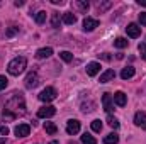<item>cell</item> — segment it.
<instances>
[{"label": "cell", "mask_w": 146, "mask_h": 144, "mask_svg": "<svg viewBox=\"0 0 146 144\" xmlns=\"http://www.w3.org/2000/svg\"><path fill=\"white\" fill-rule=\"evenodd\" d=\"M24 112H26V104H24L22 93H12V97L5 104L3 117L5 119H15L19 114H24Z\"/></svg>", "instance_id": "1"}, {"label": "cell", "mask_w": 146, "mask_h": 144, "mask_svg": "<svg viewBox=\"0 0 146 144\" xmlns=\"http://www.w3.org/2000/svg\"><path fill=\"white\" fill-rule=\"evenodd\" d=\"M26 68H27V59L24 56H17V58H14L7 65V71H9V75H12V76H19Z\"/></svg>", "instance_id": "2"}, {"label": "cell", "mask_w": 146, "mask_h": 144, "mask_svg": "<svg viewBox=\"0 0 146 144\" xmlns=\"http://www.w3.org/2000/svg\"><path fill=\"white\" fill-rule=\"evenodd\" d=\"M54 98H56V90H54L53 87H46V88L39 93V100H41V102H46V104H48V102H53Z\"/></svg>", "instance_id": "3"}, {"label": "cell", "mask_w": 146, "mask_h": 144, "mask_svg": "<svg viewBox=\"0 0 146 144\" xmlns=\"http://www.w3.org/2000/svg\"><path fill=\"white\" fill-rule=\"evenodd\" d=\"M54 114H56V108L53 105H44V107H41L37 110V117H41V119H49Z\"/></svg>", "instance_id": "4"}, {"label": "cell", "mask_w": 146, "mask_h": 144, "mask_svg": "<svg viewBox=\"0 0 146 144\" xmlns=\"http://www.w3.org/2000/svg\"><path fill=\"white\" fill-rule=\"evenodd\" d=\"M66 132H68L70 136L80 132V122H78L76 119H70V120L66 122Z\"/></svg>", "instance_id": "5"}, {"label": "cell", "mask_w": 146, "mask_h": 144, "mask_svg": "<svg viewBox=\"0 0 146 144\" xmlns=\"http://www.w3.org/2000/svg\"><path fill=\"white\" fill-rule=\"evenodd\" d=\"M37 83H39V76L36 71H31L26 76V88H36Z\"/></svg>", "instance_id": "6"}, {"label": "cell", "mask_w": 146, "mask_h": 144, "mask_svg": "<svg viewBox=\"0 0 146 144\" xmlns=\"http://www.w3.org/2000/svg\"><path fill=\"white\" fill-rule=\"evenodd\" d=\"M102 105H104V110L109 112V114L114 110V98H112L110 93H104L102 95Z\"/></svg>", "instance_id": "7"}, {"label": "cell", "mask_w": 146, "mask_h": 144, "mask_svg": "<svg viewBox=\"0 0 146 144\" xmlns=\"http://www.w3.org/2000/svg\"><path fill=\"white\" fill-rule=\"evenodd\" d=\"M95 27H99V20L97 19H92V17H85V20H83V31L90 32Z\"/></svg>", "instance_id": "8"}, {"label": "cell", "mask_w": 146, "mask_h": 144, "mask_svg": "<svg viewBox=\"0 0 146 144\" xmlns=\"http://www.w3.org/2000/svg\"><path fill=\"white\" fill-rule=\"evenodd\" d=\"M14 132H15V136H17V137H26V136H29L31 127H29L27 124H19V126L14 129Z\"/></svg>", "instance_id": "9"}, {"label": "cell", "mask_w": 146, "mask_h": 144, "mask_svg": "<svg viewBox=\"0 0 146 144\" xmlns=\"http://www.w3.org/2000/svg\"><path fill=\"white\" fill-rule=\"evenodd\" d=\"M112 98H114V104H115V105H119V107H124V105L127 104V97H126V93H124V92H115Z\"/></svg>", "instance_id": "10"}, {"label": "cell", "mask_w": 146, "mask_h": 144, "mask_svg": "<svg viewBox=\"0 0 146 144\" xmlns=\"http://www.w3.org/2000/svg\"><path fill=\"white\" fill-rule=\"evenodd\" d=\"M126 31H127V36L129 37H139V34H141V27L138 26V24H129L127 27H126Z\"/></svg>", "instance_id": "11"}, {"label": "cell", "mask_w": 146, "mask_h": 144, "mask_svg": "<svg viewBox=\"0 0 146 144\" xmlns=\"http://www.w3.org/2000/svg\"><path fill=\"white\" fill-rule=\"evenodd\" d=\"M99 73H100V63L92 61V63H88V65H87V75L95 76V75H99Z\"/></svg>", "instance_id": "12"}, {"label": "cell", "mask_w": 146, "mask_h": 144, "mask_svg": "<svg viewBox=\"0 0 146 144\" xmlns=\"http://www.w3.org/2000/svg\"><path fill=\"white\" fill-rule=\"evenodd\" d=\"M51 54H53V49H51V48H41V49L36 51L37 59H46V58H49Z\"/></svg>", "instance_id": "13"}, {"label": "cell", "mask_w": 146, "mask_h": 144, "mask_svg": "<svg viewBox=\"0 0 146 144\" xmlns=\"http://www.w3.org/2000/svg\"><path fill=\"white\" fill-rule=\"evenodd\" d=\"M115 78V73H114V70H106V71L100 75V83H109L110 80H114Z\"/></svg>", "instance_id": "14"}, {"label": "cell", "mask_w": 146, "mask_h": 144, "mask_svg": "<svg viewBox=\"0 0 146 144\" xmlns=\"http://www.w3.org/2000/svg\"><path fill=\"white\" fill-rule=\"evenodd\" d=\"M134 73H136V70H134L133 66H126V68L121 71V78H122V80H129V78L134 76Z\"/></svg>", "instance_id": "15"}, {"label": "cell", "mask_w": 146, "mask_h": 144, "mask_svg": "<svg viewBox=\"0 0 146 144\" xmlns=\"http://www.w3.org/2000/svg\"><path fill=\"white\" fill-rule=\"evenodd\" d=\"M63 22L68 24V26H72V24L76 22V15L72 14V12H65V14H63Z\"/></svg>", "instance_id": "16"}, {"label": "cell", "mask_w": 146, "mask_h": 144, "mask_svg": "<svg viewBox=\"0 0 146 144\" xmlns=\"http://www.w3.org/2000/svg\"><path fill=\"white\" fill-rule=\"evenodd\" d=\"M145 122H146V114L145 112H136V115H134V124L141 127Z\"/></svg>", "instance_id": "17"}, {"label": "cell", "mask_w": 146, "mask_h": 144, "mask_svg": "<svg viewBox=\"0 0 146 144\" xmlns=\"http://www.w3.org/2000/svg\"><path fill=\"white\" fill-rule=\"evenodd\" d=\"M44 129H46V132L51 134V136H54V134L58 132V127H56L54 122H44Z\"/></svg>", "instance_id": "18"}, {"label": "cell", "mask_w": 146, "mask_h": 144, "mask_svg": "<svg viewBox=\"0 0 146 144\" xmlns=\"http://www.w3.org/2000/svg\"><path fill=\"white\" fill-rule=\"evenodd\" d=\"M117 143H119V136H117L115 132L107 134V136L104 137V144H117Z\"/></svg>", "instance_id": "19"}, {"label": "cell", "mask_w": 146, "mask_h": 144, "mask_svg": "<svg viewBox=\"0 0 146 144\" xmlns=\"http://www.w3.org/2000/svg\"><path fill=\"white\" fill-rule=\"evenodd\" d=\"M127 44H129V41L124 39V37H117V39L114 41V46H115L117 49H124V48H127Z\"/></svg>", "instance_id": "20"}, {"label": "cell", "mask_w": 146, "mask_h": 144, "mask_svg": "<svg viewBox=\"0 0 146 144\" xmlns=\"http://www.w3.org/2000/svg\"><path fill=\"white\" fill-rule=\"evenodd\" d=\"M76 7L80 9V12L87 14V12H88V7H90V5H88V2H85V0H78V2H76Z\"/></svg>", "instance_id": "21"}, {"label": "cell", "mask_w": 146, "mask_h": 144, "mask_svg": "<svg viewBox=\"0 0 146 144\" xmlns=\"http://www.w3.org/2000/svg\"><path fill=\"white\" fill-rule=\"evenodd\" d=\"M51 24H53V27H54V29H58V27H60V24H61V19H60V14H58V12H53Z\"/></svg>", "instance_id": "22"}, {"label": "cell", "mask_w": 146, "mask_h": 144, "mask_svg": "<svg viewBox=\"0 0 146 144\" xmlns=\"http://www.w3.org/2000/svg\"><path fill=\"white\" fill-rule=\"evenodd\" d=\"M34 20H36L37 24H44V22H46V12H44V10L37 12L36 15H34Z\"/></svg>", "instance_id": "23"}, {"label": "cell", "mask_w": 146, "mask_h": 144, "mask_svg": "<svg viewBox=\"0 0 146 144\" xmlns=\"http://www.w3.org/2000/svg\"><path fill=\"white\" fill-rule=\"evenodd\" d=\"M102 120H99V119H95V120H92V131L94 132H100L102 131Z\"/></svg>", "instance_id": "24"}, {"label": "cell", "mask_w": 146, "mask_h": 144, "mask_svg": "<svg viewBox=\"0 0 146 144\" xmlns=\"http://www.w3.org/2000/svg\"><path fill=\"white\" fill-rule=\"evenodd\" d=\"M82 143H83V144H97V141L94 139V136H90V134H87V132H85V134L82 136Z\"/></svg>", "instance_id": "25"}, {"label": "cell", "mask_w": 146, "mask_h": 144, "mask_svg": "<svg viewBox=\"0 0 146 144\" xmlns=\"http://www.w3.org/2000/svg\"><path fill=\"white\" fill-rule=\"evenodd\" d=\"M60 58H61L63 61H66V63H70V61L73 59V54L70 53V51H61V53H60Z\"/></svg>", "instance_id": "26"}, {"label": "cell", "mask_w": 146, "mask_h": 144, "mask_svg": "<svg viewBox=\"0 0 146 144\" xmlns=\"http://www.w3.org/2000/svg\"><path fill=\"white\" fill-rule=\"evenodd\" d=\"M107 124H109L110 127H114V129H117V127H119V120H117L115 117H112V115L107 117Z\"/></svg>", "instance_id": "27"}, {"label": "cell", "mask_w": 146, "mask_h": 144, "mask_svg": "<svg viewBox=\"0 0 146 144\" xmlns=\"http://www.w3.org/2000/svg\"><path fill=\"white\" fill-rule=\"evenodd\" d=\"M138 49H139V53H141V56H143V59L146 61V44H145V42H141V44L138 46Z\"/></svg>", "instance_id": "28"}, {"label": "cell", "mask_w": 146, "mask_h": 144, "mask_svg": "<svg viewBox=\"0 0 146 144\" xmlns=\"http://www.w3.org/2000/svg\"><path fill=\"white\" fill-rule=\"evenodd\" d=\"M7 83H9V80H7L3 75H0V90H3V88L7 87Z\"/></svg>", "instance_id": "29"}, {"label": "cell", "mask_w": 146, "mask_h": 144, "mask_svg": "<svg viewBox=\"0 0 146 144\" xmlns=\"http://www.w3.org/2000/svg\"><path fill=\"white\" fill-rule=\"evenodd\" d=\"M110 7V2H106V3H102V5H99L97 3V9H99V12H104L106 9H109Z\"/></svg>", "instance_id": "30"}, {"label": "cell", "mask_w": 146, "mask_h": 144, "mask_svg": "<svg viewBox=\"0 0 146 144\" xmlns=\"http://www.w3.org/2000/svg\"><path fill=\"white\" fill-rule=\"evenodd\" d=\"M139 24L141 26H146V12H141L139 14Z\"/></svg>", "instance_id": "31"}, {"label": "cell", "mask_w": 146, "mask_h": 144, "mask_svg": "<svg viewBox=\"0 0 146 144\" xmlns=\"http://www.w3.org/2000/svg\"><path fill=\"white\" fill-rule=\"evenodd\" d=\"M7 134H9V127H7V126H2V127H0V136L5 137Z\"/></svg>", "instance_id": "32"}, {"label": "cell", "mask_w": 146, "mask_h": 144, "mask_svg": "<svg viewBox=\"0 0 146 144\" xmlns=\"http://www.w3.org/2000/svg\"><path fill=\"white\" fill-rule=\"evenodd\" d=\"M17 31H19V27H10V29H9V31H7L5 34H7V36L10 37V36H14V34H15Z\"/></svg>", "instance_id": "33"}, {"label": "cell", "mask_w": 146, "mask_h": 144, "mask_svg": "<svg viewBox=\"0 0 146 144\" xmlns=\"http://www.w3.org/2000/svg\"><path fill=\"white\" fill-rule=\"evenodd\" d=\"M21 5H24V2L22 0H15V7H21Z\"/></svg>", "instance_id": "34"}, {"label": "cell", "mask_w": 146, "mask_h": 144, "mask_svg": "<svg viewBox=\"0 0 146 144\" xmlns=\"http://www.w3.org/2000/svg\"><path fill=\"white\" fill-rule=\"evenodd\" d=\"M51 3H54V5H58V3H63V0H51Z\"/></svg>", "instance_id": "35"}, {"label": "cell", "mask_w": 146, "mask_h": 144, "mask_svg": "<svg viewBox=\"0 0 146 144\" xmlns=\"http://www.w3.org/2000/svg\"><path fill=\"white\" fill-rule=\"evenodd\" d=\"M138 3H139V5H143V7H146V0H138Z\"/></svg>", "instance_id": "36"}, {"label": "cell", "mask_w": 146, "mask_h": 144, "mask_svg": "<svg viewBox=\"0 0 146 144\" xmlns=\"http://www.w3.org/2000/svg\"><path fill=\"white\" fill-rule=\"evenodd\" d=\"M0 144H5V137H0Z\"/></svg>", "instance_id": "37"}, {"label": "cell", "mask_w": 146, "mask_h": 144, "mask_svg": "<svg viewBox=\"0 0 146 144\" xmlns=\"http://www.w3.org/2000/svg\"><path fill=\"white\" fill-rule=\"evenodd\" d=\"M143 129H145V131H146V122H145V124H143Z\"/></svg>", "instance_id": "38"}]
</instances>
